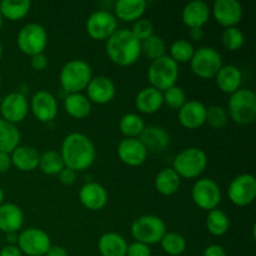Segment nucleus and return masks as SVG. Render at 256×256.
<instances>
[{
  "instance_id": "nucleus-1",
  "label": "nucleus",
  "mask_w": 256,
  "mask_h": 256,
  "mask_svg": "<svg viewBox=\"0 0 256 256\" xmlns=\"http://www.w3.org/2000/svg\"><path fill=\"white\" fill-rule=\"evenodd\" d=\"M65 168L74 172H84L94 164L96 150L94 142L82 132H70L64 138L60 148Z\"/></svg>"
},
{
  "instance_id": "nucleus-2",
  "label": "nucleus",
  "mask_w": 256,
  "mask_h": 256,
  "mask_svg": "<svg viewBox=\"0 0 256 256\" xmlns=\"http://www.w3.org/2000/svg\"><path fill=\"white\" fill-rule=\"evenodd\" d=\"M109 59L119 66H130L142 55V42L134 36L130 29H118L105 44Z\"/></svg>"
},
{
  "instance_id": "nucleus-3",
  "label": "nucleus",
  "mask_w": 256,
  "mask_h": 256,
  "mask_svg": "<svg viewBox=\"0 0 256 256\" xmlns=\"http://www.w3.org/2000/svg\"><path fill=\"white\" fill-rule=\"evenodd\" d=\"M92 79V69L85 60L72 59L62 65L59 72L62 90L66 94L82 92Z\"/></svg>"
},
{
  "instance_id": "nucleus-4",
  "label": "nucleus",
  "mask_w": 256,
  "mask_h": 256,
  "mask_svg": "<svg viewBox=\"0 0 256 256\" xmlns=\"http://www.w3.org/2000/svg\"><path fill=\"white\" fill-rule=\"evenodd\" d=\"M228 112L236 124L248 125L254 122L256 119V94L252 89L240 88L230 95Z\"/></svg>"
},
{
  "instance_id": "nucleus-5",
  "label": "nucleus",
  "mask_w": 256,
  "mask_h": 256,
  "mask_svg": "<svg viewBox=\"0 0 256 256\" xmlns=\"http://www.w3.org/2000/svg\"><path fill=\"white\" fill-rule=\"evenodd\" d=\"M208 165V156L200 148L190 146L182 150L172 162V169L180 178L195 179L204 172Z\"/></svg>"
},
{
  "instance_id": "nucleus-6",
  "label": "nucleus",
  "mask_w": 256,
  "mask_h": 256,
  "mask_svg": "<svg viewBox=\"0 0 256 256\" xmlns=\"http://www.w3.org/2000/svg\"><path fill=\"white\" fill-rule=\"evenodd\" d=\"M179 78V64L175 62L169 55L159 58L150 62L148 69V79L150 82V86L165 92L169 88L176 85Z\"/></svg>"
},
{
  "instance_id": "nucleus-7",
  "label": "nucleus",
  "mask_w": 256,
  "mask_h": 256,
  "mask_svg": "<svg viewBox=\"0 0 256 256\" xmlns=\"http://www.w3.org/2000/svg\"><path fill=\"white\" fill-rule=\"evenodd\" d=\"M130 232L135 242L146 245L158 244L166 232V224L156 215H142L132 222Z\"/></svg>"
},
{
  "instance_id": "nucleus-8",
  "label": "nucleus",
  "mask_w": 256,
  "mask_h": 256,
  "mask_svg": "<svg viewBox=\"0 0 256 256\" xmlns=\"http://www.w3.org/2000/svg\"><path fill=\"white\" fill-rule=\"evenodd\" d=\"M222 66V55L216 49L212 46L198 48L190 60V68H192V72L202 79L215 78Z\"/></svg>"
},
{
  "instance_id": "nucleus-9",
  "label": "nucleus",
  "mask_w": 256,
  "mask_h": 256,
  "mask_svg": "<svg viewBox=\"0 0 256 256\" xmlns=\"http://www.w3.org/2000/svg\"><path fill=\"white\" fill-rule=\"evenodd\" d=\"M16 44L19 49L29 56L42 54L48 45L46 30L38 22H28L18 32Z\"/></svg>"
},
{
  "instance_id": "nucleus-10",
  "label": "nucleus",
  "mask_w": 256,
  "mask_h": 256,
  "mask_svg": "<svg viewBox=\"0 0 256 256\" xmlns=\"http://www.w3.org/2000/svg\"><path fill=\"white\" fill-rule=\"evenodd\" d=\"M192 199L202 210H214L222 202V190L218 182L210 178L196 180L192 188Z\"/></svg>"
},
{
  "instance_id": "nucleus-11",
  "label": "nucleus",
  "mask_w": 256,
  "mask_h": 256,
  "mask_svg": "<svg viewBox=\"0 0 256 256\" xmlns=\"http://www.w3.org/2000/svg\"><path fill=\"white\" fill-rule=\"evenodd\" d=\"M16 246L28 256H44L52 246V240L44 230L28 228L18 235Z\"/></svg>"
},
{
  "instance_id": "nucleus-12",
  "label": "nucleus",
  "mask_w": 256,
  "mask_h": 256,
  "mask_svg": "<svg viewBox=\"0 0 256 256\" xmlns=\"http://www.w3.org/2000/svg\"><path fill=\"white\" fill-rule=\"evenodd\" d=\"M86 32L95 40H108L118 30L115 15L106 9L92 12L86 20Z\"/></svg>"
},
{
  "instance_id": "nucleus-13",
  "label": "nucleus",
  "mask_w": 256,
  "mask_h": 256,
  "mask_svg": "<svg viewBox=\"0 0 256 256\" xmlns=\"http://www.w3.org/2000/svg\"><path fill=\"white\" fill-rule=\"evenodd\" d=\"M229 200L236 206H248L256 198V179L252 174H240L228 188Z\"/></svg>"
},
{
  "instance_id": "nucleus-14",
  "label": "nucleus",
  "mask_w": 256,
  "mask_h": 256,
  "mask_svg": "<svg viewBox=\"0 0 256 256\" xmlns=\"http://www.w3.org/2000/svg\"><path fill=\"white\" fill-rule=\"evenodd\" d=\"M29 112V102L22 92H10L0 102V112L2 119L16 125L26 118Z\"/></svg>"
},
{
  "instance_id": "nucleus-15",
  "label": "nucleus",
  "mask_w": 256,
  "mask_h": 256,
  "mask_svg": "<svg viewBox=\"0 0 256 256\" xmlns=\"http://www.w3.org/2000/svg\"><path fill=\"white\" fill-rule=\"evenodd\" d=\"M30 110L32 115L42 122H50L58 115V100L46 90H39L30 100Z\"/></svg>"
},
{
  "instance_id": "nucleus-16",
  "label": "nucleus",
  "mask_w": 256,
  "mask_h": 256,
  "mask_svg": "<svg viewBox=\"0 0 256 256\" xmlns=\"http://www.w3.org/2000/svg\"><path fill=\"white\" fill-rule=\"evenodd\" d=\"M212 12L215 20L225 29L236 26L244 16L242 5L238 0H216L212 4Z\"/></svg>"
},
{
  "instance_id": "nucleus-17",
  "label": "nucleus",
  "mask_w": 256,
  "mask_h": 256,
  "mask_svg": "<svg viewBox=\"0 0 256 256\" xmlns=\"http://www.w3.org/2000/svg\"><path fill=\"white\" fill-rule=\"evenodd\" d=\"M118 156L129 166H139L148 158V150L138 138H125L118 145Z\"/></svg>"
},
{
  "instance_id": "nucleus-18",
  "label": "nucleus",
  "mask_w": 256,
  "mask_h": 256,
  "mask_svg": "<svg viewBox=\"0 0 256 256\" xmlns=\"http://www.w3.org/2000/svg\"><path fill=\"white\" fill-rule=\"evenodd\" d=\"M178 119L186 129H198L205 124L206 106L199 100H186V102L178 110Z\"/></svg>"
},
{
  "instance_id": "nucleus-19",
  "label": "nucleus",
  "mask_w": 256,
  "mask_h": 256,
  "mask_svg": "<svg viewBox=\"0 0 256 256\" xmlns=\"http://www.w3.org/2000/svg\"><path fill=\"white\" fill-rule=\"evenodd\" d=\"M115 94L116 88L114 82L104 75L92 78L86 86V98L95 104H106L114 99Z\"/></svg>"
},
{
  "instance_id": "nucleus-20",
  "label": "nucleus",
  "mask_w": 256,
  "mask_h": 256,
  "mask_svg": "<svg viewBox=\"0 0 256 256\" xmlns=\"http://www.w3.org/2000/svg\"><path fill=\"white\" fill-rule=\"evenodd\" d=\"M138 139L142 142L148 152H162L170 145V134L159 125L145 126Z\"/></svg>"
},
{
  "instance_id": "nucleus-21",
  "label": "nucleus",
  "mask_w": 256,
  "mask_h": 256,
  "mask_svg": "<svg viewBox=\"0 0 256 256\" xmlns=\"http://www.w3.org/2000/svg\"><path fill=\"white\" fill-rule=\"evenodd\" d=\"M79 200L86 209L96 212L108 204V192L99 182H88L80 188Z\"/></svg>"
},
{
  "instance_id": "nucleus-22",
  "label": "nucleus",
  "mask_w": 256,
  "mask_h": 256,
  "mask_svg": "<svg viewBox=\"0 0 256 256\" xmlns=\"http://www.w3.org/2000/svg\"><path fill=\"white\" fill-rule=\"evenodd\" d=\"M210 14H212V9L206 2L202 0H192L182 8V22L190 29L202 28L209 20Z\"/></svg>"
},
{
  "instance_id": "nucleus-23",
  "label": "nucleus",
  "mask_w": 256,
  "mask_h": 256,
  "mask_svg": "<svg viewBox=\"0 0 256 256\" xmlns=\"http://www.w3.org/2000/svg\"><path fill=\"white\" fill-rule=\"evenodd\" d=\"M24 224V212L12 202H2L0 205V230L5 234L18 232Z\"/></svg>"
},
{
  "instance_id": "nucleus-24",
  "label": "nucleus",
  "mask_w": 256,
  "mask_h": 256,
  "mask_svg": "<svg viewBox=\"0 0 256 256\" xmlns=\"http://www.w3.org/2000/svg\"><path fill=\"white\" fill-rule=\"evenodd\" d=\"M215 79H216L218 88L222 92L232 95L242 88V74L239 68L235 65H222L215 75Z\"/></svg>"
},
{
  "instance_id": "nucleus-25",
  "label": "nucleus",
  "mask_w": 256,
  "mask_h": 256,
  "mask_svg": "<svg viewBox=\"0 0 256 256\" xmlns=\"http://www.w3.org/2000/svg\"><path fill=\"white\" fill-rule=\"evenodd\" d=\"M39 158L40 154L38 150L29 145H19L10 154L12 165H14L20 172H32L36 169L39 165Z\"/></svg>"
},
{
  "instance_id": "nucleus-26",
  "label": "nucleus",
  "mask_w": 256,
  "mask_h": 256,
  "mask_svg": "<svg viewBox=\"0 0 256 256\" xmlns=\"http://www.w3.org/2000/svg\"><path fill=\"white\" fill-rule=\"evenodd\" d=\"M164 104L162 92L152 86H146L140 90L135 98V105L139 112L144 114H154Z\"/></svg>"
},
{
  "instance_id": "nucleus-27",
  "label": "nucleus",
  "mask_w": 256,
  "mask_h": 256,
  "mask_svg": "<svg viewBox=\"0 0 256 256\" xmlns=\"http://www.w3.org/2000/svg\"><path fill=\"white\" fill-rule=\"evenodd\" d=\"M145 0H118L114 4L115 18L122 22H136L146 10Z\"/></svg>"
},
{
  "instance_id": "nucleus-28",
  "label": "nucleus",
  "mask_w": 256,
  "mask_h": 256,
  "mask_svg": "<svg viewBox=\"0 0 256 256\" xmlns=\"http://www.w3.org/2000/svg\"><path fill=\"white\" fill-rule=\"evenodd\" d=\"M98 249L102 256H126L128 242L118 232H105L98 242Z\"/></svg>"
},
{
  "instance_id": "nucleus-29",
  "label": "nucleus",
  "mask_w": 256,
  "mask_h": 256,
  "mask_svg": "<svg viewBox=\"0 0 256 256\" xmlns=\"http://www.w3.org/2000/svg\"><path fill=\"white\" fill-rule=\"evenodd\" d=\"M64 108L65 112L75 119H84L92 112V102L82 92L66 94L64 98Z\"/></svg>"
},
{
  "instance_id": "nucleus-30",
  "label": "nucleus",
  "mask_w": 256,
  "mask_h": 256,
  "mask_svg": "<svg viewBox=\"0 0 256 256\" xmlns=\"http://www.w3.org/2000/svg\"><path fill=\"white\" fill-rule=\"evenodd\" d=\"M182 178L175 172L172 168H165L162 169L155 176V188H156L158 192L165 196H170L174 195L175 192L179 190L180 182H182Z\"/></svg>"
},
{
  "instance_id": "nucleus-31",
  "label": "nucleus",
  "mask_w": 256,
  "mask_h": 256,
  "mask_svg": "<svg viewBox=\"0 0 256 256\" xmlns=\"http://www.w3.org/2000/svg\"><path fill=\"white\" fill-rule=\"evenodd\" d=\"M22 135L19 129L12 122L0 119V152L12 154L20 144Z\"/></svg>"
},
{
  "instance_id": "nucleus-32",
  "label": "nucleus",
  "mask_w": 256,
  "mask_h": 256,
  "mask_svg": "<svg viewBox=\"0 0 256 256\" xmlns=\"http://www.w3.org/2000/svg\"><path fill=\"white\" fill-rule=\"evenodd\" d=\"M32 8L29 0H2L0 2V14L9 20H20L26 16Z\"/></svg>"
},
{
  "instance_id": "nucleus-33",
  "label": "nucleus",
  "mask_w": 256,
  "mask_h": 256,
  "mask_svg": "<svg viewBox=\"0 0 256 256\" xmlns=\"http://www.w3.org/2000/svg\"><path fill=\"white\" fill-rule=\"evenodd\" d=\"M206 229L214 236H222L228 232L230 226L229 216L222 210L214 209L208 212L206 216Z\"/></svg>"
},
{
  "instance_id": "nucleus-34",
  "label": "nucleus",
  "mask_w": 256,
  "mask_h": 256,
  "mask_svg": "<svg viewBox=\"0 0 256 256\" xmlns=\"http://www.w3.org/2000/svg\"><path fill=\"white\" fill-rule=\"evenodd\" d=\"M38 168H40V170L46 175H58L64 169L65 165L59 152L46 150L40 154Z\"/></svg>"
},
{
  "instance_id": "nucleus-35",
  "label": "nucleus",
  "mask_w": 256,
  "mask_h": 256,
  "mask_svg": "<svg viewBox=\"0 0 256 256\" xmlns=\"http://www.w3.org/2000/svg\"><path fill=\"white\" fill-rule=\"evenodd\" d=\"M144 128V120L135 112H128L122 115L119 122V129L125 138H139Z\"/></svg>"
},
{
  "instance_id": "nucleus-36",
  "label": "nucleus",
  "mask_w": 256,
  "mask_h": 256,
  "mask_svg": "<svg viewBox=\"0 0 256 256\" xmlns=\"http://www.w3.org/2000/svg\"><path fill=\"white\" fill-rule=\"evenodd\" d=\"M160 245L164 252L170 256H179L184 254L186 250V240L179 232H165L162 239L160 240Z\"/></svg>"
},
{
  "instance_id": "nucleus-37",
  "label": "nucleus",
  "mask_w": 256,
  "mask_h": 256,
  "mask_svg": "<svg viewBox=\"0 0 256 256\" xmlns=\"http://www.w3.org/2000/svg\"><path fill=\"white\" fill-rule=\"evenodd\" d=\"M165 52H166V45L164 39L159 35L152 34L146 40L142 42V54L152 62L166 55Z\"/></svg>"
},
{
  "instance_id": "nucleus-38",
  "label": "nucleus",
  "mask_w": 256,
  "mask_h": 256,
  "mask_svg": "<svg viewBox=\"0 0 256 256\" xmlns=\"http://www.w3.org/2000/svg\"><path fill=\"white\" fill-rule=\"evenodd\" d=\"M195 52V48L189 40L178 39L172 42L170 45V55L169 56L175 62H188L192 60V55Z\"/></svg>"
},
{
  "instance_id": "nucleus-39",
  "label": "nucleus",
  "mask_w": 256,
  "mask_h": 256,
  "mask_svg": "<svg viewBox=\"0 0 256 256\" xmlns=\"http://www.w3.org/2000/svg\"><path fill=\"white\" fill-rule=\"evenodd\" d=\"M222 45H224L228 50H230V52H236V50L242 49V45H244V32H242V29H239L238 26L226 28V29L222 32Z\"/></svg>"
},
{
  "instance_id": "nucleus-40",
  "label": "nucleus",
  "mask_w": 256,
  "mask_h": 256,
  "mask_svg": "<svg viewBox=\"0 0 256 256\" xmlns=\"http://www.w3.org/2000/svg\"><path fill=\"white\" fill-rule=\"evenodd\" d=\"M162 100H164V104H166L169 108L179 110L186 102L188 99L184 89L178 86V85H174V86L162 92Z\"/></svg>"
},
{
  "instance_id": "nucleus-41",
  "label": "nucleus",
  "mask_w": 256,
  "mask_h": 256,
  "mask_svg": "<svg viewBox=\"0 0 256 256\" xmlns=\"http://www.w3.org/2000/svg\"><path fill=\"white\" fill-rule=\"evenodd\" d=\"M228 122V112L220 105H212L206 108V120L205 122L214 129H220L225 126Z\"/></svg>"
},
{
  "instance_id": "nucleus-42",
  "label": "nucleus",
  "mask_w": 256,
  "mask_h": 256,
  "mask_svg": "<svg viewBox=\"0 0 256 256\" xmlns=\"http://www.w3.org/2000/svg\"><path fill=\"white\" fill-rule=\"evenodd\" d=\"M130 30L134 34V36L142 42L154 34V25L146 18H140L139 20H136L134 22V25H132V28Z\"/></svg>"
},
{
  "instance_id": "nucleus-43",
  "label": "nucleus",
  "mask_w": 256,
  "mask_h": 256,
  "mask_svg": "<svg viewBox=\"0 0 256 256\" xmlns=\"http://www.w3.org/2000/svg\"><path fill=\"white\" fill-rule=\"evenodd\" d=\"M126 256H152V250L149 245L134 242L132 244L128 245Z\"/></svg>"
},
{
  "instance_id": "nucleus-44",
  "label": "nucleus",
  "mask_w": 256,
  "mask_h": 256,
  "mask_svg": "<svg viewBox=\"0 0 256 256\" xmlns=\"http://www.w3.org/2000/svg\"><path fill=\"white\" fill-rule=\"evenodd\" d=\"M48 64H49V62H48V56L44 54V52L30 56V66H32L34 70H36V72H42V70L46 69Z\"/></svg>"
},
{
  "instance_id": "nucleus-45",
  "label": "nucleus",
  "mask_w": 256,
  "mask_h": 256,
  "mask_svg": "<svg viewBox=\"0 0 256 256\" xmlns=\"http://www.w3.org/2000/svg\"><path fill=\"white\" fill-rule=\"evenodd\" d=\"M58 176H59V180L62 184L72 185L74 184L75 180H76V172L69 169V168H64V169L58 174Z\"/></svg>"
},
{
  "instance_id": "nucleus-46",
  "label": "nucleus",
  "mask_w": 256,
  "mask_h": 256,
  "mask_svg": "<svg viewBox=\"0 0 256 256\" xmlns=\"http://www.w3.org/2000/svg\"><path fill=\"white\" fill-rule=\"evenodd\" d=\"M202 256H226V252L222 246L218 244H212L209 245L206 249L204 250V254Z\"/></svg>"
},
{
  "instance_id": "nucleus-47",
  "label": "nucleus",
  "mask_w": 256,
  "mask_h": 256,
  "mask_svg": "<svg viewBox=\"0 0 256 256\" xmlns=\"http://www.w3.org/2000/svg\"><path fill=\"white\" fill-rule=\"evenodd\" d=\"M12 166V159H10V154L0 152V174L6 172Z\"/></svg>"
},
{
  "instance_id": "nucleus-48",
  "label": "nucleus",
  "mask_w": 256,
  "mask_h": 256,
  "mask_svg": "<svg viewBox=\"0 0 256 256\" xmlns=\"http://www.w3.org/2000/svg\"><path fill=\"white\" fill-rule=\"evenodd\" d=\"M0 256H22V252L16 245H6L0 250Z\"/></svg>"
},
{
  "instance_id": "nucleus-49",
  "label": "nucleus",
  "mask_w": 256,
  "mask_h": 256,
  "mask_svg": "<svg viewBox=\"0 0 256 256\" xmlns=\"http://www.w3.org/2000/svg\"><path fill=\"white\" fill-rule=\"evenodd\" d=\"M45 256H68V252L64 246L60 245H52Z\"/></svg>"
},
{
  "instance_id": "nucleus-50",
  "label": "nucleus",
  "mask_w": 256,
  "mask_h": 256,
  "mask_svg": "<svg viewBox=\"0 0 256 256\" xmlns=\"http://www.w3.org/2000/svg\"><path fill=\"white\" fill-rule=\"evenodd\" d=\"M190 39L194 40V42H202V39H204V30H202V28H192V29H190Z\"/></svg>"
},
{
  "instance_id": "nucleus-51",
  "label": "nucleus",
  "mask_w": 256,
  "mask_h": 256,
  "mask_svg": "<svg viewBox=\"0 0 256 256\" xmlns=\"http://www.w3.org/2000/svg\"><path fill=\"white\" fill-rule=\"evenodd\" d=\"M6 235V242H9V245H16L18 242V232H8Z\"/></svg>"
},
{
  "instance_id": "nucleus-52",
  "label": "nucleus",
  "mask_w": 256,
  "mask_h": 256,
  "mask_svg": "<svg viewBox=\"0 0 256 256\" xmlns=\"http://www.w3.org/2000/svg\"><path fill=\"white\" fill-rule=\"evenodd\" d=\"M4 190L2 189V188H0V205L2 204V202H4Z\"/></svg>"
},
{
  "instance_id": "nucleus-53",
  "label": "nucleus",
  "mask_w": 256,
  "mask_h": 256,
  "mask_svg": "<svg viewBox=\"0 0 256 256\" xmlns=\"http://www.w3.org/2000/svg\"><path fill=\"white\" fill-rule=\"evenodd\" d=\"M2 52H4V49H2V44L0 42V59H2Z\"/></svg>"
},
{
  "instance_id": "nucleus-54",
  "label": "nucleus",
  "mask_w": 256,
  "mask_h": 256,
  "mask_svg": "<svg viewBox=\"0 0 256 256\" xmlns=\"http://www.w3.org/2000/svg\"><path fill=\"white\" fill-rule=\"evenodd\" d=\"M2 14H0V30H2Z\"/></svg>"
},
{
  "instance_id": "nucleus-55",
  "label": "nucleus",
  "mask_w": 256,
  "mask_h": 256,
  "mask_svg": "<svg viewBox=\"0 0 256 256\" xmlns=\"http://www.w3.org/2000/svg\"><path fill=\"white\" fill-rule=\"evenodd\" d=\"M0 84H2V75H0Z\"/></svg>"
},
{
  "instance_id": "nucleus-56",
  "label": "nucleus",
  "mask_w": 256,
  "mask_h": 256,
  "mask_svg": "<svg viewBox=\"0 0 256 256\" xmlns=\"http://www.w3.org/2000/svg\"><path fill=\"white\" fill-rule=\"evenodd\" d=\"M2 96H0V102H2Z\"/></svg>"
}]
</instances>
